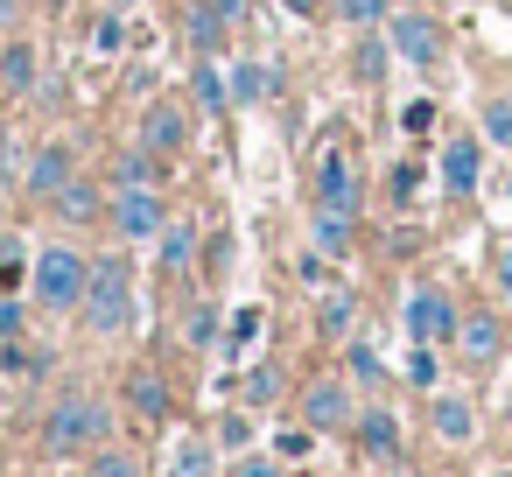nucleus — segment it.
Masks as SVG:
<instances>
[{
	"mask_svg": "<svg viewBox=\"0 0 512 477\" xmlns=\"http://www.w3.org/2000/svg\"><path fill=\"white\" fill-rule=\"evenodd\" d=\"M134 316H141V295H134V260H127V246L113 239L106 253H92V281H85L78 323H85V337L120 344V337L134 330Z\"/></svg>",
	"mask_w": 512,
	"mask_h": 477,
	"instance_id": "nucleus-1",
	"label": "nucleus"
},
{
	"mask_svg": "<svg viewBox=\"0 0 512 477\" xmlns=\"http://www.w3.org/2000/svg\"><path fill=\"white\" fill-rule=\"evenodd\" d=\"M113 435H120V400H113V393H64V400L43 414V428H36L43 456H92V449L113 442Z\"/></svg>",
	"mask_w": 512,
	"mask_h": 477,
	"instance_id": "nucleus-2",
	"label": "nucleus"
},
{
	"mask_svg": "<svg viewBox=\"0 0 512 477\" xmlns=\"http://www.w3.org/2000/svg\"><path fill=\"white\" fill-rule=\"evenodd\" d=\"M85 281H92V246H78L71 232H57L50 246H36V260H29V302L43 316H78Z\"/></svg>",
	"mask_w": 512,
	"mask_h": 477,
	"instance_id": "nucleus-3",
	"label": "nucleus"
},
{
	"mask_svg": "<svg viewBox=\"0 0 512 477\" xmlns=\"http://www.w3.org/2000/svg\"><path fill=\"white\" fill-rule=\"evenodd\" d=\"M295 421H309L323 442H330V435H351V421H358V386H351V372H316V379L295 393Z\"/></svg>",
	"mask_w": 512,
	"mask_h": 477,
	"instance_id": "nucleus-4",
	"label": "nucleus"
},
{
	"mask_svg": "<svg viewBox=\"0 0 512 477\" xmlns=\"http://www.w3.org/2000/svg\"><path fill=\"white\" fill-rule=\"evenodd\" d=\"M386 43H393V64H414V71H435L449 57V29L428 15V8H393L386 22Z\"/></svg>",
	"mask_w": 512,
	"mask_h": 477,
	"instance_id": "nucleus-5",
	"label": "nucleus"
},
{
	"mask_svg": "<svg viewBox=\"0 0 512 477\" xmlns=\"http://www.w3.org/2000/svg\"><path fill=\"white\" fill-rule=\"evenodd\" d=\"M309 190H316L309 204L344 211V218H365V169L351 162L344 141H323V148H316V183H309Z\"/></svg>",
	"mask_w": 512,
	"mask_h": 477,
	"instance_id": "nucleus-6",
	"label": "nucleus"
},
{
	"mask_svg": "<svg viewBox=\"0 0 512 477\" xmlns=\"http://www.w3.org/2000/svg\"><path fill=\"white\" fill-rule=\"evenodd\" d=\"M134 141H148V148H155V155H169V162H183V155L197 148L190 99H176V92H155V99L141 106V127H134Z\"/></svg>",
	"mask_w": 512,
	"mask_h": 477,
	"instance_id": "nucleus-7",
	"label": "nucleus"
},
{
	"mask_svg": "<svg viewBox=\"0 0 512 477\" xmlns=\"http://www.w3.org/2000/svg\"><path fill=\"white\" fill-rule=\"evenodd\" d=\"M400 323H407V344H442V351H449V337H456L463 309H456V295H449V288L414 281V288H407V302H400Z\"/></svg>",
	"mask_w": 512,
	"mask_h": 477,
	"instance_id": "nucleus-8",
	"label": "nucleus"
},
{
	"mask_svg": "<svg viewBox=\"0 0 512 477\" xmlns=\"http://www.w3.org/2000/svg\"><path fill=\"white\" fill-rule=\"evenodd\" d=\"M106 225L120 246H148L169 225V197L162 190H106Z\"/></svg>",
	"mask_w": 512,
	"mask_h": 477,
	"instance_id": "nucleus-9",
	"label": "nucleus"
},
{
	"mask_svg": "<svg viewBox=\"0 0 512 477\" xmlns=\"http://www.w3.org/2000/svg\"><path fill=\"white\" fill-rule=\"evenodd\" d=\"M505 344H512V330H505V316L498 309H463V323H456V337H449V351H456V365L463 372H491L498 358H505Z\"/></svg>",
	"mask_w": 512,
	"mask_h": 477,
	"instance_id": "nucleus-10",
	"label": "nucleus"
},
{
	"mask_svg": "<svg viewBox=\"0 0 512 477\" xmlns=\"http://www.w3.org/2000/svg\"><path fill=\"white\" fill-rule=\"evenodd\" d=\"M351 442L365 449V463H379V470H400V456H407V435H400V407H386V400H358Z\"/></svg>",
	"mask_w": 512,
	"mask_h": 477,
	"instance_id": "nucleus-11",
	"label": "nucleus"
},
{
	"mask_svg": "<svg viewBox=\"0 0 512 477\" xmlns=\"http://www.w3.org/2000/svg\"><path fill=\"white\" fill-rule=\"evenodd\" d=\"M120 414H134V421L162 428V421L176 414V393H169V379H162L155 365H127V379H120Z\"/></svg>",
	"mask_w": 512,
	"mask_h": 477,
	"instance_id": "nucleus-12",
	"label": "nucleus"
},
{
	"mask_svg": "<svg viewBox=\"0 0 512 477\" xmlns=\"http://www.w3.org/2000/svg\"><path fill=\"white\" fill-rule=\"evenodd\" d=\"M428 435H435L442 449H470V442H477V400L456 393V386H435V393H428Z\"/></svg>",
	"mask_w": 512,
	"mask_h": 477,
	"instance_id": "nucleus-13",
	"label": "nucleus"
},
{
	"mask_svg": "<svg viewBox=\"0 0 512 477\" xmlns=\"http://www.w3.org/2000/svg\"><path fill=\"white\" fill-rule=\"evenodd\" d=\"M435 176H442L449 197H477V190H484V134H449Z\"/></svg>",
	"mask_w": 512,
	"mask_h": 477,
	"instance_id": "nucleus-14",
	"label": "nucleus"
},
{
	"mask_svg": "<svg viewBox=\"0 0 512 477\" xmlns=\"http://www.w3.org/2000/svg\"><path fill=\"white\" fill-rule=\"evenodd\" d=\"M71 176H78V148H71V141H43V148L29 155V169H22V197L50 204Z\"/></svg>",
	"mask_w": 512,
	"mask_h": 477,
	"instance_id": "nucleus-15",
	"label": "nucleus"
},
{
	"mask_svg": "<svg viewBox=\"0 0 512 477\" xmlns=\"http://www.w3.org/2000/svg\"><path fill=\"white\" fill-rule=\"evenodd\" d=\"M386 71H393V43H386V29H351L344 78H351L358 92H379V85H386Z\"/></svg>",
	"mask_w": 512,
	"mask_h": 477,
	"instance_id": "nucleus-16",
	"label": "nucleus"
},
{
	"mask_svg": "<svg viewBox=\"0 0 512 477\" xmlns=\"http://www.w3.org/2000/svg\"><path fill=\"white\" fill-rule=\"evenodd\" d=\"M281 71L267 64V57H232V71H225V92H232V113H253V106H267V99H281Z\"/></svg>",
	"mask_w": 512,
	"mask_h": 477,
	"instance_id": "nucleus-17",
	"label": "nucleus"
},
{
	"mask_svg": "<svg viewBox=\"0 0 512 477\" xmlns=\"http://www.w3.org/2000/svg\"><path fill=\"white\" fill-rule=\"evenodd\" d=\"M50 218H57V232H92V225H106V190L85 183V176H71L50 197Z\"/></svg>",
	"mask_w": 512,
	"mask_h": 477,
	"instance_id": "nucleus-18",
	"label": "nucleus"
},
{
	"mask_svg": "<svg viewBox=\"0 0 512 477\" xmlns=\"http://www.w3.org/2000/svg\"><path fill=\"white\" fill-rule=\"evenodd\" d=\"M197 239H204V232H197V218L169 211V225L148 239V246H155V274H169V281H176V274H197Z\"/></svg>",
	"mask_w": 512,
	"mask_h": 477,
	"instance_id": "nucleus-19",
	"label": "nucleus"
},
{
	"mask_svg": "<svg viewBox=\"0 0 512 477\" xmlns=\"http://www.w3.org/2000/svg\"><path fill=\"white\" fill-rule=\"evenodd\" d=\"M225 393H232L239 407L267 414V407H281V400H288V365H281V358H253V365H246V372H239Z\"/></svg>",
	"mask_w": 512,
	"mask_h": 477,
	"instance_id": "nucleus-20",
	"label": "nucleus"
},
{
	"mask_svg": "<svg viewBox=\"0 0 512 477\" xmlns=\"http://www.w3.org/2000/svg\"><path fill=\"white\" fill-rule=\"evenodd\" d=\"M169 169H176L169 155H155L148 141H127V148L113 155V183H106V190H162Z\"/></svg>",
	"mask_w": 512,
	"mask_h": 477,
	"instance_id": "nucleus-21",
	"label": "nucleus"
},
{
	"mask_svg": "<svg viewBox=\"0 0 512 477\" xmlns=\"http://www.w3.org/2000/svg\"><path fill=\"white\" fill-rule=\"evenodd\" d=\"M309 253H316V260H330V267H344V260L358 253V218L309 204Z\"/></svg>",
	"mask_w": 512,
	"mask_h": 477,
	"instance_id": "nucleus-22",
	"label": "nucleus"
},
{
	"mask_svg": "<svg viewBox=\"0 0 512 477\" xmlns=\"http://www.w3.org/2000/svg\"><path fill=\"white\" fill-rule=\"evenodd\" d=\"M358 323H365V295H358V288H323V295H316V337H323V344L358 337Z\"/></svg>",
	"mask_w": 512,
	"mask_h": 477,
	"instance_id": "nucleus-23",
	"label": "nucleus"
},
{
	"mask_svg": "<svg viewBox=\"0 0 512 477\" xmlns=\"http://www.w3.org/2000/svg\"><path fill=\"white\" fill-rule=\"evenodd\" d=\"M183 43L197 57H225L232 50V22H225L218 0H190V8H183Z\"/></svg>",
	"mask_w": 512,
	"mask_h": 477,
	"instance_id": "nucleus-24",
	"label": "nucleus"
},
{
	"mask_svg": "<svg viewBox=\"0 0 512 477\" xmlns=\"http://www.w3.org/2000/svg\"><path fill=\"white\" fill-rule=\"evenodd\" d=\"M36 85H43L36 43L29 36H8V43H0V92H8V99H36Z\"/></svg>",
	"mask_w": 512,
	"mask_h": 477,
	"instance_id": "nucleus-25",
	"label": "nucleus"
},
{
	"mask_svg": "<svg viewBox=\"0 0 512 477\" xmlns=\"http://www.w3.org/2000/svg\"><path fill=\"white\" fill-rule=\"evenodd\" d=\"M232 260H239V239H232V225H218V232H204V239H197V281H204L211 295L232 281Z\"/></svg>",
	"mask_w": 512,
	"mask_h": 477,
	"instance_id": "nucleus-26",
	"label": "nucleus"
},
{
	"mask_svg": "<svg viewBox=\"0 0 512 477\" xmlns=\"http://www.w3.org/2000/svg\"><path fill=\"white\" fill-rule=\"evenodd\" d=\"M190 106L211 113V120H232V92H225V64H218V57H197V71H190Z\"/></svg>",
	"mask_w": 512,
	"mask_h": 477,
	"instance_id": "nucleus-27",
	"label": "nucleus"
},
{
	"mask_svg": "<svg viewBox=\"0 0 512 477\" xmlns=\"http://www.w3.org/2000/svg\"><path fill=\"white\" fill-rule=\"evenodd\" d=\"M218 435H176V456H169V477H225L218 470Z\"/></svg>",
	"mask_w": 512,
	"mask_h": 477,
	"instance_id": "nucleus-28",
	"label": "nucleus"
},
{
	"mask_svg": "<svg viewBox=\"0 0 512 477\" xmlns=\"http://www.w3.org/2000/svg\"><path fill=\"white\" fill-rule=\"evenodd\" d=\"M218 330H225V302H218V295H197V302L183 309V344H190V351H218Z\"/></svg>",
	"mask_w": 512,
	"mask_h": 477,
	"instance_id": "nucleus-29",
	"label": "nucleus"
},
{
	"mask_svg": "<svg viewBox=\"0 0 512 477\" xmlns=\"http://www.w3.org/2000/svg\"><path fill=\"white\" fill-rule=\"evenodd\" d=\"M344 372H351V386H358V393H386V386H393L386 358H379L365 337H344Z\"/></svg>",
	"mask_w": 512,
	"mask_h": 477,
	"instance_id": "nucleus-30",
	"label": "nucleus"
},
{
	"mask_svg": "<svg viewBox=\"0 0 512 477\" xmlns=\"http://www.w3.org/2000/svg\"><path fill=\"white\" fill-rule=\"evenodd\" d=\"M85 477H148V456L113 435V442H99V449L85 456Z\"/></svg>",
	"mask_w": 512,
	"mask_h": 477,
	"instance_id": "nucleus-31",
	"label": "nucleus"
},
{
	"mask_svg": "<svg viewBox=\"0 0 512 477\" xmlns=\"http://www.w3.org/2000/svg\"><path fill=\"white\" fill-rule=\"evenodd\" d=\"M400 386L435 393V386H442V344H407V358H400Z\"/></svg>",
	"mask_w": 512,
	"mask_h": 477,
	"instance_id": "nucleus-32",
	"label": "nucleus"
},
{
	"mask_svg": "<svg viewBox=\"0 0 512 477\" xmlns=\"http://www.w3.org/2000/svg\"><path fill=\"white\" fill-rule=\"evenodd\" d=\"M477 134L512 155V92H484V99H477Z\"/></svg>",
	"mask_w": 512,
	"mask_h": 477,
	"instance_id": "nucleus-33",
	"label": "nucleus"
},
{
	"mask_svg": "<svg viewBox=\"0 0 512 477\" xmlns=\"http://www.w3.org/2000/svg\"><path fill=\"white\" fill-rule=\"evenodd\" d=\"M260 330H267V316H260L253 302H246V309H232V323H225V337H218V358H246Z\"/></svg>",
	"mask_w": 512,
	"mask_h": 477,
	"instance_id": "nucleus-34",
	"label": "nucleus"
},
{
	"mask_svg": "<svg viewBox=\"0 0 512 477\" xmlns=\"http://www.w3.org/2000/svg\"><path fill=\"white\" fill-rule=\"evenodd\" d=\"M316 442H323V435H316L309 421H281V428H274V456H281V463H309Z\"/></svg>",
	"mask_w": 512,
	"mask_h": 477,
	"instance_id": "nucleus-35",
	"label": "nucleus"
},
{
	"mask_svg": "<svg viewBox=\"0 0 512 477\" xmlns=\"http://www.w3.org/2000/svg\"><path fill=\"white\" fill-rule=\"evenodd\" d=\"M330 15H337L344 29H379V22L393 15V0H330Z\"/></svg>",
	"mask_w": 512,
	"mask_h": 477,
	"instance_id": "nucleus-36",
	"label": "nucleus"
},
{
	"mask_svg": "<svg viewBox=\"0 0 512 477\" xmlns=\"http://www.w3.org/2000/svg\"><path fill=\"white\" fill-rule=\"evenodd\" d=\"M29 239H8L0 246V295H22V281H29Z\"/></svg>",
	"mask_w": 512,
	"mask_h": 477,
	"instance_id": "nucleus-37",
	"label": "nucleus"
},
{
	"mask_svg": "<svg viewBox=\"0 0 512 477\" xmlns=\"http://www.w3.org/2000/svg\"><path fill=\"white\" fill-rule=\"evenodd\" d=\"M92 50H99V57H120V50H127V8H106V15H99Z\"/></svg>",
	"mask_w": 512,
	"mask_h": 477,
	"instance_id": "nucleus-38",
	"label": "nucleus"
},
{
	"mask_svg": "<svg viewBox=\"0 0 512 477\" xmlns=\"http://www.w3.org/2000/svg\"><path fill=\"white\" fill-rule=\"evenodd\" d=\"M386 197H393V211L414 204V197H421V162H393V169H386Z\"/></svg>",
	"mask_w": 512,
	"mask_h": 477,
	"instance_id": "nucleus-39",
	"label": "nucleus"
},
{
	"mask_svg": "<svg viewBox=\"0 0 512 477\" xmlns=\"http://www.w3.org/2000/svg\"><path fill=\"white\" fill-rule=\"evenodd\" d=\"M22 169H29V155H22V134L0 120V183H22Z\"/></svg>",
	"mask_w": 512,
	"mask_h": 477,
	"instance_id": "nucleus-40",
	"label": "nucleus"
},
{
	"mask_svg": "<svg viewBox=\"0 0 512 477\" xmlns=\"http://www.w3.org/2000/svg\"><path fill=\"white\" fill-rule=\"evenodd\" d=\"M225 477H281V456H274V449H239Z\"/></svg>",
	"mask_w": 512,
	"mask_h": 477,
	"instance_id": "nucleus-41",
	"label": "nucleus"
},
{
	"mask_svg": "<svg viewBox=\"0 0 512 477\" xmlns=\"http://www.w3.org/2000/svg\"><path fill=\"white\" fill-rule=\"evenodd\" d=\"M211 435H218V449H232V456H239V449H253V421H246V414H218V428H211Z\"/></svg>",
	"mask_w": 512,
	"mask_h": 477,
	"instance_id": "nucleus-42",
	"label": "nucleus"
},
{
	"mask_svg": "<svg viewBox=\"0 0 512 477\" xmlns=\"http://www.w3.org/2000/svg\"><path fill=\"white\" fill-rule=\"evenodd\" d=\"M29 330V302L22 295H0V337H22Z\"/></svg>",
	"mask_w": 512,
	"mask_h": 477,
	"instance_id": "nucleus-43",
	"label": "nucleus"
},
{
	"mask_svg": "<svg viewBox=\"0 0 512 477\" xmlns=\"http://www.w3.org/2000/svg\"><path fill=\"white\" fill-rule=\"evenodd\" d=\"M400 127H407V134H428V127H435V99H407Z\"/></svg>",
	"mask_w": 512,
	"mask_h": 477,
	"instance_id": "nucleus-44",
	"label": "nucleus"
},
{
	"mask_svg": "<svg viewBox=\"0 0 512 477\" xmlns=\"http://www.w3.org/2000/svg\"><path fill=\"white\" fill-rule=\"evenodd\" d=\"M288 22H330V0H281Z\"/></svg>",
	"mask_w": 512,
	"mask_h": 477,
	"instance_id": "nucleus-45",
	"label": "nucleus"
},
{
	"mask_svg": "<svg viewBox=\"0 0 512 477\" xmlns=\"http://www.w3.org/2000/svg\"><path fill=\"white\" fill-rule=\"evenodd\" d=\"M218 8H225V22H232V29H253V15H260V0H218Z\"/></svg>",
	"mask_w": 512,
	"mask_h": 477,
	"instance_id": "nucleus-46",
	"label": "nucleus"
},
{
	"mask_svg": "<svg viewBox=\"0 0 512 477\" xmlns=\"http://www.w3.org/2000/svg\"><path fill=\"white\" fill-rule=\"evenodd\" d=\"M498 288H505V295H512V239H505V246H498Z\"/></svg>",
	"mask_w": 512,
	"mask_h": 477,
	"instance_id": "nucleus-47",
	"label": "nucleus"
},
{
	"mask_svg": "<svg viewBox=\"0 0 512 477\" xmlns=\"http://www.w3.org/2000/svg\"><path fill=\"white\" fill-rule=\"evenodd\" d=\"M15 15H22V0H0V29H8Z\"/></svg>",
	"mask_w": 512,
	"mask_h": 477,
	"instance_id": "nucleus-48",
	"label": "nucleus"
},
{
	"mask_svg": "<svg viewBox=\"0 0 512 477\" xmlns=\"http://www.w3.org/2000/svg\"><path fill=\"white\" fill-rule=\"evenodd\" d=\"M484 477H512V463H491V470H484Z\"/></svg>",
	"mask_w": 512,
	"mask_h": 477,
	"instance_id": "nucleus-49",
	"label": "nucleus"
},
{
	"mask_svg": "<svg viewBox=\"0 0 512 477\" xmlns=\"http://www.w3.org/2000/svg\"><path fill=\"white\" fill-rule=\"evenodd\" d=\"M505 8H512V0H505Z\"/></svg>",
	"mask_w": 512,
	"mask_h": 477,
	"instance_id": "nucleus-50",
	"label": "nucleus"
}]
</instances>
